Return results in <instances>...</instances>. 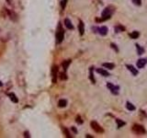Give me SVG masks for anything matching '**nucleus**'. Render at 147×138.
I'll use <instances>...</instances> for the list:
<instances>
[{
    "label": "nucleus",
    "instance_id": "nucleus-13",
    "mask_svg": "<svg viewBox=\"0 0 147 138\" xmlns=\"http://www.w3.org/2000/svg\"><path fill=\"white\" fill-rule=\"evenodd\" d=\"M135 46H136V49H137V53L139 54V55H141V54H142V53H144V49L142 48L140 44L136 43V44H135Z\"/></svg>",
    "mask_w": 147,
    "mask_h": 138
},
{
    "label": "nucleus",
    "instance_id": "nucleus-8",
    "mask_svg": "<svg viewBox=\"0 0 147 138\" xmlns=\"http://www.w3.org/2000/svg\"><path fill=\"white\" fill-rule=\"evenodd\" d=\"M126 67H127L130 72L132 74V76H137V75H138V70L135 67H134L133 65H126Z\"/></svg>",
    "mask_w": 147,
    "mask_h": 138
},
{
    "label": "nucleus",
    "instance_id": "nucleus-5",
    "mask_svg": "<svg viewBox=\"0 0 147 138\" xmlns=\"http://www.w3.org/2000/svg\"><path fill=\"white\" fill-rule=\"evenodd\" d=\"M64 31L61 28V25L59 26V31L56 33V39H57V43H61L64 41Z\"/></svg>",
    "mask_w": 147,
    "mask_h": 138
},
{
    "label": "nucleus",
    "instance_id": "nucleus-19",
    "mask_svg": "<svg viewBox=\"0 0 147 138\" xmlns=\"http://www.w3.org/2000/svg\"><path fill=\"white\" fill-rule=\"evenodd\" d=\"M125 31V27H123L122 25H118L115 27V31L116 32H122Z\"/></svg>",
    "mask_w": 147,
    "mask_h": 138
},
{
    "label": "nucleus",
    "instance_id": "nucleus-6",
    "mask_svg": "<svg viewBox=\"0 0 147 138\" xmlns=\"http://www.w3.org/2000/svg\"><path fill=\"white\" fill-rule=\"evenodd\" d=\"M57 74H58V66L54 65L52 68V83H56L57 80Z\"/></svg>",
    "mask_w": 147,
    "mask_h": 138
},
{
    "label": "nucleus",
    "instance_id": "nucleus-12",
    "mask_svg": "<svg viewBox=\"0 0 147 138\" xmlns=\"http://www.w3.org/2000/svg\"><path fill=\"white\" fill-rule=\"evenodd\" d=\"M64 24H65V26H66V28L69 29V30H73V29H74V26H73V24H72L70 19H65L64 20Z\"/></svg>",
    "mask_w": 147,
    "mask_h": 138
},
{
    "label": "nucleus",
    "instance_id": "nucleus-7",
    "mask_svg": "<svg viewBox=\"0 0 147 138\" xmlns=\"http://www.w3.org/2000/svg\"><path fill=\"white\" fill-rule=\"evenodd\" d=\"M94 30H96L97 32H99L100 35L102 36H105V35H107V33H108V28L106 27V26H102L100 28H93Z\"/></svg>",
    "mask_w": 147,
    "mask_h": 138
},
{
    "label": "nucleus",
    "instance_id": "nucleus-21",
    "mask_svg": "<svg viewBox=\"0 0 147 138\" xmlns=\"http://www.w3.org/2000/svg\"><path fill=\"white\" fill-rule=\"evenodd\" d=\"M70 64H71V60H67V61H65V62H64V63H63V67H64V72L67 70L68 66H69V65H70Z\"/></svg>",
    "mask_w": 147,
    "mask_h": 138
},
{
    "label": "nucleus",
    "instance_id": "nucleus-17",
    "mask_svg": "<svg viewBox=\"0 0 147 138\" xmlns=\"http://www.w3.org/2000/svg\"><path fill=\"white\" fill-rule=\"evenodd\" d=\"M103 66L106 68H108V69H113L114 67H115V65L112 64V63H104Z\"/></svg>",
    "mask_w": 147,
    "mask_h": 138
},
{
    "label": "nucleus",
    "instance_id": "nucleus-15",
    "mask_svg": "<svg viewBox=\"0 0 147 138\" xmlns=\"http://www.w3.org/2000/svg\"><path fill=\"white\" fill-rule=\"evenodd\" d=\"M126 108H127V110H129L130 111L135 110V106H134L132 103H130L129 101H127V103H126Z\"/></svg>",
    "mask_w": 147,
    "mask_h": 138
},
{
    "label": "nucleus",
    "instance_id": "nucleus-9",
    "mask_svg": "<svg viewBox=\"0 0 147 138\" xmlns=\"http://www.w3.org/2000/svg\"><path fill=\"white\" fill-rule=\"evenodd\" d=\"M146 64H147V59H145V58H142V59H139L137 61V67L138 68H142Z\"/></svg>",
    "mask_w": 147,
    "mask_h": 138
},
{
    "label": "nucleus",
    "instance_id": "nucleus-30",
    "mask_svg": "<svg viewBox=\"0 0 147 138\" xmlns=\"http://www.w3.org/2000/svg\"><path fill=\"white\" fill-rule=\"evenodd\" d=\"M85 137H87V138H93V136H91V135H85Z\"/></svg>",
    "mask_w": 147,
    "mask_h": 138
},
{
    "label": "nucleus",
    "instance_id": "nucleus-22",
    "mask_svg": "<svg viewBox=\"0 0 147 138\" xmlns=\"http://www.w3.org/2000/svg\"><path fill=\"white\" fill-rule=\"evenodd\" d=\"M93 66L92 67H90V76H89V77H90V80L92 81L93 84H95L96 83V80H95V78H94V75H93Z\"/></svg>",
    "mask_w": 147,
    "mask_h": 138
},
{
    "label": "nucleus",
    "instance_id": "nucleus-4",
    "mask_svg": "<svg viewBox=\"0 0 147 138\" xmlns=\"http://www.w3.org/2000/svg\"><path fill=\"white\" fill-rule=\"evenodd\" d=\"M107 87H108V89L111 91L112 94H114V95L119 94V90H120V87L119 86H115V85L111 84L110 82H109V83H107Z\"/></svg>",
    "mask_w": 147,
    "mask_h": 138
},
{
    "label": "nucleus",
    "instance_id": "nucleus-24",
    "mask_svg": "<svg viewBox=\"0 0 147 138\" xmlns=\"http://www.w3.org/2000/svg\"><path fill=\"white\" fill-rule=\"evenodd\" d=\"M66 2L67 0H62V1H61V7H62L63 9H64L65 6H66Z\"/></svg>",
    "mask_w": 147,
    "mask_h": 138
},
{
    "label": "nucleus",
    "instance_id": "nucleus-1",
    "mask_svg": "<svg viewBox=\"0 0 147 138\" xmlns=\"http://www.w3.org/2000/svg\"><path fill=\"white\" fill-rule=\"evenodd\" d=\"M112 13H113V9H111V7H106L105 9L103 10V12H102L101 19H97V21H105V20L110 19V18H111Z\"/></svg>",
    "mask_w": 147,
    "mask_h": 138
},
{
    "label": "nucleus",
    "instance_id": "nucleus-27",
    "mask_svg": "<svg viewBox=\"0 0 147 138\" xmlns=\"http://www.w3.org/2000/svg\"><path fill=\"white\" fill-rule=\"evenodd\" d=\"M110 46H111V48H113L114 50H115V52H119V48H118L117 47V45L116 44H114V43H111V44H110Z\"/></svg>",
    "mask_w": 147,
    "mask_h": 138
},
{
    "label": "nucleus",
    "instance_id": "nucleus-16",
    "mask_svg": "<svg viewBox=\"0 0 147 138\" xmlns=\"http://www.w3.org/2000/svg\"><path fill=\"white\" fill-rule=\"evenodd\" d=\"M129 36L132 39H138V37L140 36V33H139V31H132V33H130Z\"/></svg>",
    "mask_w": 147,
    "mask_h": 138
},
{
    "label": "nucleus",
    "instance_id": "nucleus-2",
    "mask_svg": "<svg viewBox=\"0 0 147 138\" xmlns=\"http://www.w3.org/2000/svg\"><path fill=\"white\" fill-rule=\"evenodd\" d=\"M132 130L134 133H136L138 135H144L145 133V129L144 127L142 126V125H140V124H134Z\"/></svg>",
    "mask_w": 147,
    "mask_h": 138
},
{
    "label": "nucleus",
    "instance_id": "nucleus-20",
    "mask_svg": "<svg viewBox=\"0 0 147 138\" xmlns=\"http://www.w3.org/2000/svg\"><path fill=\"white\" fill-rule=\"evenodd\" d=\"M116 123H117V126H118V128H121V127L123 126V125L126 124V123L123 122V121H121V119H117V120H116Z\"/></svg>",
    "mask_w": 147,
    "mask_h": 138
},
{
    "label": "nucleus",
    "instance_id": "nucleus-28",
    "mask_svg": "<svg viewBox=\"0 0 147 138\" xmlns=\"http://www.w3.org/2000/svg\"><path fill=\"white\" fill-rule=\"evenodd\" d=\"M66 78H67V77H66V75H65V73L61 74V79H66Z\"/></svg>",
    "mask_w": 147,
    "mask_h": 138
},
{
    "label": "nucleus",
    "instance_id": "nucleus-29",
    "mask_svg": "<svg viewBox=\"0 0 147 138\" xmlns=\"http://www.w3.org/2000/svg\"><path fill=\"white\" fill-rule=\"evenodd\" d=\"M71 129H72V131H73L74 133H77V131H76V129H75V127H72Z\"/></svg>",
    "mask_w": 147,
    "mask_h": 138
},
{
    "label": "nucleus",
    "instance_id": "nucleus-18",
    "mask_svg": "<svg viewBox=\"0 0 147 138\" xmlns=\"http://www.w3.org/2000/svg\"><path fill=\"white\" fill-rule=\"evenodd\" d=\"M67 105V101L65 99H60L59 100V102H58V106L60 108H64Z\"/></svg>",
    "mask_w": 147,
    "mask_h": 138
},
{
    "label": "nucleus",
    "instance_id": "nucleus-3",
    "mask_svg": "<svg viewBox=\"0 0 147 138\" xmlns=\"http://www.w3.org/2000/svg\"><path fill=\"white\" fill-rule=\"evenodd\" d=\"M90 125H91V128H92L93 130L95 131L96 133H104V129L102 128L97 122H95V121H93V122H91Z\"/></svg>",
    "mask_w": 147,
    "mask_h": 138
},
{
    "label": "nucleus",
    "instance_id": "nucleus-11",
    "mask_svg": "<svg viewBox=\"0 0 147 138\" xmlns=\"http://www.w3.org/2000/svg\"><path fill=\"white\" fill-rule=\"evenodd\" d=\"M78 30L80 35H83L85 32V27H84V23L82 20H79V24H78Z\"/></svg>",
    "mask_w": 147,
    "mask_h": 138
},
{
    "label": "nucleus",
    "instance_id": "nucleus-10",
    "mask_svg": "<svg viewBox=\"0 0 147 138\" xmlns=\"http://www.w3.org/2000/svg\"><path fill=\"white\" fill-rule=\"evenodd\" d=\"M97 72L99 73V74H100L101 76H103V77H109L110 76L108 71H106V70L102 69V68H97Z\"/></svg>",
    "mask_w": 147,
    "mask_h": 138
},
{
    "label": "nucleus",
    "instance_id": "nucleus-25",
    "mask_svg": "<svg viewBox=\"0 0 147 138\" xmlns=\"http://www.w3.org/2000/svg\"><path fill=\"white\" fill-rule=\"evenodd\" d=\"M63 130H64V132L65 133V135H66V137H68V138H70V137H71V135H70V133H69V131L67 130L66 128H64Z\"/></svg>",
    "mask_w": 147,
    "mask_h": 138
},
{
    "label": "nucleus",
    "instance_id": "nucleus-26",
    "mask_svg": "<svg viewBox=\"0 0 147 138\" xmlns=\"http://www.w3.org/2000/svg\"><path fill=\"white\" fill-rule=\"evenodd\" d=\"M76 123H79V124H82V123H83V120L81 119L80 116H77V117H76Z\"/></svg>",
    "mask_w": 147,
    "mask_h": 138
},
{
    "label": "nucleus",
    "instance_id": "nucleus-14",
    "mask_svg": "<svg viewBox=\"0 0 147 138\" xmlns=\"http://www.w3.org/2000/svg\"><path fill=\"white\" fill-rule=\"evenodd\" d=\"M9 97L12 100V102H14V103H18L19 102V99H18L17 97H16V95L14 93H9Z\"/></svg>",
    "mask_w": 147,
    "mask_h": 138
},
{
    "label": "nucleus",
    "instance_id": "nucleus-23",
    "mask_svg": "<svg viewBox=\"0 0 147 138\" xmlns=\"http://www.w3.org/2000/svg\"><path fill=\"white\" fill-rule=\"evenodd\" d=\"M132 3L136 6H141L142 5V0H132Z\"/></svg>",
    "mask_w": 147,
    "mask_h": 138
},
{
    "label": "nucleus",
    "instance_id": "nucleus-31",
    "mask_svg": "<svg viewBox=\"0 0 147 138\" xmlns=\"http://www.w3.org/2000/svg\"><path fill=\"white\" fill-rule=\"evenodd\" d=\"M3 86V83L1 82V81H0V87H2Z\"/></svg>",
    "mask_w": 147,
    "mask_h": 138
}]
</instances>
